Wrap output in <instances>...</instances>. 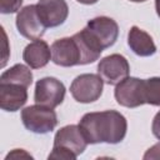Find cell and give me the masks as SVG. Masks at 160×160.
I'll list each match as a JSON object with an SVG mask.
<instances>
[{
  "label": "cell",
  "mask_w": 160,
  "mask_h": 160,
  "mask_svg": "<svg viewBox=\"0 0 160 160\" xmlns=\"http://www.w3.org/2000/svg\"><path fill=\"white\" fill-rule=\"evenodd\" d=\"M79 126L88 144H119L126 136L128 121L116 110H105L85 114Z\"/></svg>",
  "instance_id": "1"
},
{
  "label": "cell",
  "mask_w": 160,
  "mask_h": 160,
  "mask_svg": "<svg viewBox=\"0 0 160 160\" xmlns=\"http://www.w3.org/2000/svg\"><path fill=\"white\" fill-rule=\"evenodd\" d=\"M88 141L79 125H66L56 131L49 159L75 160L85 151Z\"/></svg>",
  "instance_id": "2"
},
{
  "label": "cell",
  "mask_w": 160,
  "mask_h": 160,
  "mask_svg": "<svg viewBox=\"0 0 160 160\" xmlns=\"http://www.w3.org/2000/svg\"><path fill=\"white\" fill-rule=\"evenodd\" d=\"M21 121L31 132L48 134L58 125V116L51 108L36 104L21 110Z\"/></svg>",
  "instance_id": "3"
},
{
  "label": "cell",
  "mask_w": 160,
  "mask_h": 160,
  "mask_svg": "<svg viewBox=\"0 0 160 160\" xmlns=\"http://www.w3.org/2000/svg\"><path fill=\"white\" fill-rule=\"evenodd\" d=\"M102 88L104 80L99 74H81L72 80L70 92L78 102L89 104L101 96Z\"/></svg>",
  "instance_id": "4"
},
{
  "label": "cell",
  "mask_w": 160,
  "mask_h": 160,
  "mask_svg": "<svg viewBox=\"0 0 160 160\" xmlns=\"http://www.w3.org/2000/svg\"><path fill=\"white\" fill-rule=\"evenodd\" d=\"M65 92L66 89L60 80L52 76H46L36 81L34 100L39 105L54 109L64 101Z\"/></svg>",
  "instance_id": "5"
},
{
  "label": "cell",
  "mask_w": 160,
  "mask_h": 160,
  "mask_svg": "<svg viewBox=\"0 0 160 160\" xmlns=\"http://www.w3.org/2000/svg\"><path fill=\"white\" fill-rule=\"evenodd\" d=\"M129 72L130 65L128 60L120 54L108 55L98 64V74L108 85H118L129 76Z\"/></svg>",
  "instance_id": "6"
},
{
  "label": "cell",
  "mask_w": 160,
  "mask_h": 160,
  "mask_svg": "<svg viewBox=\"0 0 160 160\" xmlns=\"http://www.w3.org/2000/svg\"><path fill=\"white\" fill-rule=\"evenodd\" d=\"M114 96L118 104L125 108H138L144 105V80L129 76L125 78L116 85Z\"/></svg>",
  "instance_id": "7"
},
{
  "label": "cell",
  "mask_w": 160,
  "mask_h": 160,
  "mask_svg": "<svg viewBox=\"0 0 160 160\" xmlns=\"http://www.w3.org/2000/svg\"><path fill=\"white\" fill-rule=\"evenodd\" d=\"M16 28L20 35L29 40H38L48 29L42 22L36 5H28L19 10L16 15Z\"/></svg>",
  "instance_id": "8"
},
{
  "label": "cell",
  "mask_w": 160,
  "mask_h": 160,
  "mask_svg": "<svg viewBox=\"0 0 160 160\" xmlns=\"http://www.w3.org/2000/svg\"><path fill=\"white\" fill-rule=\"evenodd\" d=\"M88 30L100 44L102 49L112 46L119 36V25L118 22L108 16H98L88 21Z\"/></svg>",
  "instance_id": "9"
},
{
  "label": "cell",
  "mask_w": 160,
  "mask_h": 160,
  "mask_svg": "<svg viewBox=\"0 0 160 160\" xmlns=\"http://www.w3.org/2000/svg\"><path fill=\"white\" fill-rule=\"evenodd\" d=\"M51 60L62 68L80 65L81 55L75 39L71 36L55 40L51 45Z\"/></svg>",
  "instance_id": "10"
},
{
  "label": "cell",
  "mask_w": 160,
  "mask_h": 160,
  "mask_svg": "<svg viewBox=\"0 0 160 160\" xmlns=\"http://www.w3.org/2000/svg\"><path fill=\"white\" fill-rule=\"evenodd\" d=\"M36 8L46 28L60 26L69 15V6L65 0H39Z\"/></svg>",
  "instance_id": "11"
},
{
  "label": "cell",
  "mask_w": 160,
  "mask_h": 160,
  "mask_svg": "<svg viewBox=\"0 0 160 160\" xmlns=\"http://www.w3.org/2000/svg\"><path fill=\"white\" fill-rule=\"evenodd\" d=\"M28 101V88L20 84L0 82V108L5 111H18Z\"/></svg>",
  "instance_id": "12"
},
{
  "label": "cell",
  "mask_w": 160,
  "mask_h": 160,
  "mask_svg": "<svg viewBox=\"0 0 160 160\" xmlns=\"http://www.w3.org/2000/svg\"><path fill=\"white\" fill-rule=\"evenodd\" d=\"M72 38L75 39V41L80 49V55H81L80 65L91 64L100 58L104 49L95 40V38L91 35V32L88 30V28H84L79 32L74 34Z\"/></svg>",
  "instance_id": "13"
},
{
  "label": "cell",
  "mask_w": 160,
  "mask_h": 160,
  "mask_svg": "<svg viewBox=\"0 0 160 160\" xmlns=\"http://www.w3.org/2000/svg\"><path fill=\"white\" fill-rule=\"evenodd\" d=\"M51 59V48L44 40H34L22 51V60L31 69H40L48 65Z\"/></svg>",
  "instance_id": "14"
},
{
  "label": "cell",
  "mask_w": 160,
  "mask_h": 160,
  "mask_svg": "<svg viewBox=\"0 0 160 160\" xmlns=\"http://www.w3.org/2000/svg\"><path fill=\"white\" fill-rule=\"evenodd\" d=\"M128 45L134 54L139 56H151L156 52V45L152 38L138 26H131L128 34Z\"/></svg>",
  "instance_id": "15"
},
{
  "label": "cell",
  "mask_w": 160,
  "mask_h": 160,
  "mask_svg": "<svg viewBox=\"0 0 160 160\" xmlns=\"http://www.w3.org/2000/svg\"><path fill=\"white\" fill-rule=\"evenodd\" d=\"M0 82L20 84L29 88L32 82V72L30 68L22 64H15L9 70L4 71L0 76Z\"/></svg>",
  "instance_id": "16"
},
{
  "label": "cell",
  "mask_w": 160,
  "mask_h": 160,
  "mask_svg": "<svg viewBox=\"0 0 160 160\" xmlns=\"http://www.w3.org/2000/svg\"><path fill=\"white\" fill-rule=\"evenodd\" d=\"M145 104L160 106V78H150L144 80Z\"/></svg>",
  "instance_id": "17"
},
{
  "label": "cell",
  "mask_w": 160,
  "mask_h": 160,
  "mask_svg": "<svg viewBox=\"0 0 160 160\" xmlns=\"http://www.w3.org/2000/svg\"><path fill=\"white\" fill-rule=\"evenodd\" d=\"M24 0H0L1 14H14L20 10Z\"/></svg>",
  "instance_id": "18"
},
{
  "label": "cell",
  "mask_w": 160,
  "mask_h": 160,
  "mask_svg": "<svg viewBox=\"0 0 160 160\" xmlns=\"http://www.w3.org/2000/svg\"><path fill=\"white\" fill-rule=\"evenodd\" d=\"M152 159H160V142L148 149V151L144 154V160H152Z\"/></svg>",
  "instance_id": "19"
},
{
  "label": "cell",
  "mask_w": 160,
  "mask_h": 160,
  "mask_svg": "<svg viewBox=\"0 0 160 160\" xmlns=\"http://www.w3.org/2000/svg\"><path fill=\"white\" fill-rule=\"evenodd\" d=\"M151 130H152V134L156 139L160 140V111L156 112V115L154 116L152 119V124H151Z\"/></svg>",
  "instance_id": "20"
},
{
  "label": "cell",
  "mask_w": 160,
  "mask_h": 160,
  "mask_svg": "<svg viewBox=\"0 0 160 160\" xmlns=\"http://www.w3.org/2000/svg\"><path fill=\"white\" fill-rule=\"evenodd\" d=\"M22 156H25V158H31V159H32V156H31L30 154L25 152L22 149H15L14 151H11V152H9V154L6 155L5 160H9L10 158H22Z\"/></svg>",
  "instance_id": "21"
},
{
  "label": "cell",
  "mask_w": 160,
  "mask_h": 160,
  "mask_svg": "<svg viewBox=\"0 0 160 160\" xmlns=\"http://www.w3.org/2000/svg\"><path fill=\"white\" fill-rule=\"evenodd\" d=\"M76 1L84 5H92V4H96L99 0H76Z\"/></svg>",
  "instance_id": "22"
},
{
  "label": "cell",
  "mask_w": 160,
  "mask_h": 160,
  "mask_svg": "<svg viewBox=\"0 0 160 160\" xmlns=\"http://www.w3.org/2000/svg\"><path fill=\"white\" fill-rule=\"evenodd\" d=\"M155 9H156V14L160 18V0H155Z\"/></svg>",
  "instance_id": "23"
},
{
  "label": "cell",
  "mask_w": 160,
  "mask_h": 160,
  "mask_svg": "<svg viewBox=\"0 0 160 160\" xmlns=\"http://www.w3.org/2000/svg\"><path fill=\"white\" fill-rule=\"evenodd\" d=\"M130 1H132V2H144L146 0H130Z\"/></svg>",
  "instance_id": "24"
}]
</instances>
